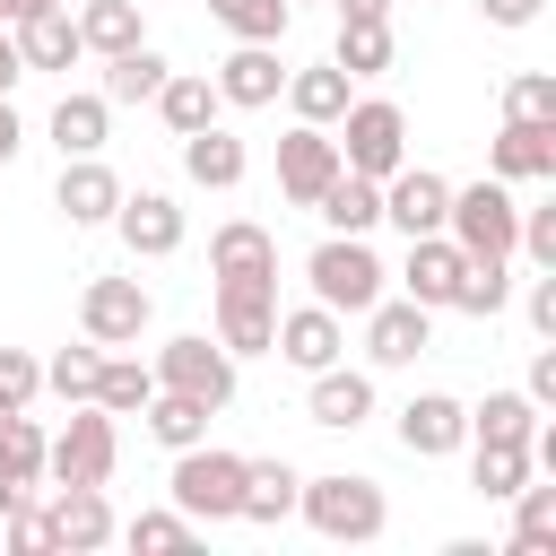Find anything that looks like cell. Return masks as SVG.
Wrapping results in <instances>:
<instances>
[{
    "instance_id": "obj_20",
    "label": "cell",
    "mask_w": 556,
    "mask_h": 556,
    "mask_svg": "<svg viewBox=\"0 0 556 556\" xmlns=\"http://www.w3.org/2000/svg\"><path fill=\"white\" fill-rule=\"evenodd\" d=\"M313 391H304V417L313 426H330V434H356L365 417H374V374H356L348 356L339 365H321V374H304Z\"/></svg>"
},
{
    "instance_id": "obj_1",
    "label": "cell",
    "mask_w": 556,
    "mask_h": 556,
    "mask_svg": "<svg viewBox=\"0 0 556 556\" xmlns=\"http://www.w3.org/2000/svg\"><path fill=\"white\" fill-rule=\"evenodd\" d=\"M295 513H304V530L330 539V547H374V539L391 530V495H382L365 469H321V478H304V486H295Z\"/></svg>"
},
{
    "instance_id": "obj_10",
    "label": "cell",
    "mask_w": 556,
    "mask_h": 556,
    "mask_svg": "<svg viewBox=\"0 0 556 556\" xmlns=\"http://www.w3.org/2000/svg\"><path fill=\"white\" fill-rule=\"evenodd\" d=\"M356 321H365V356H374V365H417V356L434 348V313L408 304V295H374Z\"/></svg>"
},
{
    "instance_id": "obj_25",
    "label": "cell",
    "mask_w": 556,
    "mask_h": 556,
    "mask_svg": "<svg viewBox=\"0 0 556 556\" xmlns=\"http://www.w3.org/2000/svg\"><path fill=\"white\" fill-rule=\"evenodd\" d=\"M9 35H17V61H26V70H70V61L87 52V43H78V17H70V9H26V17H17Z\"/></svg>"
},
{
    "instance_id": "obj_33",
    "label": "cell",
    "mask_w": 556,
    "mask_h": 556,
    "mask_svg": "<svg viewBox=\"0 0 556 556\" xmlns=\"http://www.w3.org/2000/svg\"><path fill=\"white\" fill-rule=\"evenodd\" d=\"M165 70H174V61H165L156 43H130V52L104 61V87H96V96H104V104H148V96L165 87Z\"/></svg>"
},
{
    "instance_id": "obj_47",
    "label": "cell",
    "mask_w": 556,
    "mask_h": 556,
    "mask_svg": "<svg viewBox=\"0 0 556 556\" xmlns=\"http://www.w3.org/2000/svg\"><path fill=\"white\" fill-rule=\"evenodd\" d=\"M521 391H530L539 408H556V348H539V356H530V382H521Z\"/></svg>"
},
{
    "instance_id": "obj_22",
    "label": "cell",
    "mask_w": 556,
    "mask_h": 556,
    "mask_svg": "<svg viewBox=\"0 0 556 556\" xmlns=\"http://www.w3.org/2000/svg\"><path fill=\"white\" fill-rule=\"evenodd\" d=\"M278 87H287V61H278V43H235V52L217 61V96H226L235 113H261V104H278Z\"/></svg>"
},
{
    "instance_id": "obj_51",
    "label": "cell",
    "mask_w": 556,
    "mask_h": 556,
    "mask_svg": "<svg viewBox=\"0 0 556 556\" xmlns=\"http://www.w3.org/2000/svg\"><path fill=\"white\" fill-rule=\"evenodd\" d=\"M26 9H70V0H0V17H9V26H17Z\"/></svg>"
},
{
    "instance_id": "obj_30",
    "label": "cell",
    "mask_w": 556,
    "mask_h": 556,
    "mask_svg": "<svg viewBox=\"0 0 556 556\" xmlns=\"http://www.w3.org/2000/svg\"><path fill=\"white\" fill-rule=\"evenodd\" d=\"M504 304H513V252H469L460 261V287H452V313L495 321Z\"/></svg>"
},
{
    "instance_id": "obj_27",
    "label": "cell",
    "mask_w": 556,
    "mask_h": 556,
    "mask_svg": "<svg viewBox=\"0 0 556 556\" xmlns=\"http://www.w3.org/2000/svg\"><path fill=\"white\" fill-rule=\"evenodd\" d=\"M35 478H43V426H35L26 408H9V417H0V513H9L17 495H35Z\"/></svg>"
},
{
    "instance_id": "obj_36",
    "label": "cell",
    "mask_w": 556,
    "mask_h": 556,
    "mask_svg": "<svg viewBox=\"0 0 556 556\" xmlns=\"http://www.w3.org/2000/svg\"><path fill=\"white\" fill-rule=\"evenodd\" d=\"M530 426H539V400L530 391H486L469 408V443H530Z\"/></svg>"
},
{
    "instance_id": "obj_23",
    "label": "cell",
    "mask_w": 556,
    "mask_h": 556,
    "mask_svg": "<svg viewBox=\"0 0 556 556\" xmlns=\"http://www.w3.org/2000/svg\"><path fill=\"white\" fill-rule=\"evenodd\" d=\"M148 104H156V122H165L174 139H191V130H208V122L226 113V96H217L208 70H165V87H156Z\"/></svg>"
},
{
    "instance_id": "obj_4",
    "label": "cell",
    "mask_w": 556,
    "mask_h": 556,
    "mask_svg": "<svg viewBox=\"0 0 556 556\" xmlns=\"http://www.w3.org/2000/svg\"><path fill=\"white\" fill-rule=\"evenodd\" d=\"M330 139H339V165L348 174H400L408 165V113L391 104V96H348V113L330 122Z\"/></svg>"
},
{
    "instance_id": "obj_37",
    "label": "cell",
    "mask_w": 556,
    "mask_h": 556,
    "mask_svg": "<svg viewBox=\"0 0 556 556\" xmlns=\"http://www.w3.org/2000/svg\"><path fill=\"white\" fill-rule=\"evenodd\" d=\"M521 478H539V460H530V443H469V486L486 495V504H504Z\"/></svg>"
},
{
    "instance_id": "obj_12",
    "label": "cell",
    "mask_w": 556,
    "mask_h": 556,
    "mask_svg": "<svg viewBox=\"0 0 556 556\" xmlns=\"http://www.w3.org/2000/svg\"><path fill=\"white\" fill-rule=\"evenodd\" d=\"M330 174H339V139H330L321 122H295V130L278 139V200H287V208H313Z\"/></svg>"
},
{
    "instance_id": "obj_18",
    "label": "cell",
    "mask_w": 556,
    "mask_h": 556,
    "mask_svg": "<svg viewBox=\"0 0 556 556\" xmlns=\"http://www.w3.org/2000/svg\"><path fill=\"white\" fill-rule=\"evenodd\" d=\"M52 208H61L70 226H113V208H122V174H113L104 156H61Z\"/></svg>"
},
{
    "instance_id": "obj_44",
    "label": "cell",
    "mask_w": 556,
    "mask_h": 556,
    "mask_svg": "<svg viewBox=\"0 0 556 556\" xmlns=\"http://www.w3.org/2000/svg\"><path fill=\"white\" fill-rule=\"evenodd\" d=\"M504 113H521V122H556V78H547V70H521V78L504 87Z\"/></svg>"
},
{
    "instance_id": "obj_13",
    "label": "cell",
    "mask_w": 556,
    "mask_h": 556,
    "mask_svg": "<svg viewBox=\"0 0 556 556\" xmlns=\"http://www.w3.org/2000/svg\"><path fill=\"white\" fill-rule=\"evenodd\" d=\"M486 174L495 182H556V122L504 113V130L486 139Z\"/></svg>"
},
{
    "instance_id": "obj_41",
    "label": "cell",
    "mask_w": 556,
    "mask_h": 556,
    "mask_svg": "<svg viewBox=\"0 0 556 556\" xmlns=\"http://www.w3.org/2000/svg\"><path fill=\"white\" fill-rule=\"evenodd\" d=\"M113 539H130V547H148V556H182V547H191V539H200V521H191V513H174V504H165V513H130V521H122V530H113Z\"/></svg>"
},
{
    "instance_id": "obj_3",
    "label": "cell",
    "mask_w": 556,
    "mask_h": 556,
    "mask_svg": "<svg viewBox=\"0 0 556 556\" xmlns=\"http://www.w3.org/2000/svg\"><path fill=\"white\" fill-rule=\"evenodd\" d=\"M165 495H174V513H191L200 530H208V521H235V513H243V452H217L208 434L182 443Z\"/></svg>"
},
{
    "instance_id": "obj_31",
    "label": "cell",
    "mask_w": 556,
    "mask_h": 556,
    "mask_svg": "<svg viewBox=\"0 0 556 556\" xmlns=\"http://www.w3.org/2000/svg\"><path fill=\"white\" fill-rule=\"evenodd\" d=\"M330 61H339L348 78H382V70L400 61V43H391V17H339V43H330Z\"/></svg>"
},
{
    "instance_id": "obj_52",
    "label": "cell",
    "mask_w": 556,
    "mask_h": 556,
    "mask_svg": "<svg viewBox=\"0 0 556 556\" xmlns=\"http://www.w3.org/2000/svg\"><path fill=\"white\" fill-rule=\"evenodd\" d=\"M0 26H9V17H0Z\"/></svg>"
},
{
    "instance_id": "obj_40",
    "label": "cell",
    "mask_w": 556,
    "mask_h": 556,
    "mask_svg": "<svg viewBox=\"0 0 556 556\" xmlns=\"http://www.w3.org/2000/svg\"><path fill=\"white\" fill-rule=\"evenodd\" d=\"M208 17H217L235 43H278L295 9H287V0H208Z\"/></svg>"
},
{
    "instance_id": "obj_5",
    "label": "cell",
    "mask_w": 556,
    "mask_h": 556,
    "mask_svg": "<svg viewBox=\"0 0 556 556\" xmlns=\"http://www.w3.org/2000/svg\"><path fill=\"white\" fill-rule=\"evenodd\" d=\"M113 460H122V434H113V417L96 400H78L61 434H43V478L52 486H104Z\"/></svg>"
},
{
    "instance_id": "obj_16",
    "label": "cell",
    "mask_w": 556,
    "mask_h": 556,
    "mask_svg": "<svg viewBox=\"0 0 556 556\" xmlns=\"http://www.w3.org/2000/svg\"><path fill=\"white\" fill-rule=\"evenodd\" d=\"M278 339V287H217V348L243 365V356H269Z\"/></svg>"
},
{
    "instance_id": "obj_34",
    "label": "cell",
    "mask_w": 556,
    "mask_h": 556,
    "mask_svg": "<svg viewBox=\"0 0 556 556\" xmlns=\"http://www.w3.org/2000/svg\"><path fill=\"white\" fill-rule=\"evenodd\" d=\"M104 130H113V104L104 96H61L52 104V148L61 156H104Z\"/></svg>"
},
{
    "instance_id": "obj_42",
    "label": "cell",
    "mask_w": 556,
    "mask_h": 556,
    "mask_svg": "<svg viewBox=\"0 0 556 556\" xmlns=\"http://www.w3.org/2000/svg\"><path fill=\"white\" fill-rule=\"evenodd\" d=\"M96 365H104V348H96V339H78V348L43 356V391H61L70 408H78V400H96Z\"/></svg>"
},
{
    "instance_id": "obj_2",
    "label": "cell",
    "mask_w": 556,
    "mask_h": 556,
    "mask_svg": "<svg viewBox=\"0 0 556 556\" xmlns=\"http://www.w3.org/2000/svg\"><path fill=\"white\" fill-rule=\"evenodd\" d=\"M304 287H313V304H330V313L348 321V313H365V304L391 287V269H382V252H374L365 235H321L313 261H304Z\"/></svg>"
},
{
    "instance_id": "obj_24",
    "label": "cell",
    "mask_w": 556,
    "mask_h": 556,
    "mask_svg": "<svg viewBox=\"0 0 556 556\" xmlns=\"http://www.w3.org/2000/svg\"><path fill=\"white\" fill-rule=\"evenodd\" d=\"M313 217H321L330 235H374V226H382V182H374V174H348V165H339V174L321 182Z\"/></svg>"
},
{
    "instance_id": "obj_28",
    "label": "cell",
    "mask_w": 556,
    "mask_h": 556,
    "mask_svg": "<svg viewBox=\"0 0 556 556\" xmlns=\"http://www.w3.org/2000/svg\"><path fill=\"white\" fill-rule=\"evenodd\" d=\"M278 96L295 104V122H321V130H330V122L348 113V96H356V78H348L339 61H313V70H287V87H278Z\"/></svg>"
},
{
    "instance_id": "obj_7",
    "label": "cell",
    "mask_w": 556,
    "mask_h": 556,
    "mask_svg": "<svg viewBox=\"0 0 556 556\" xmlns=\"http://www.w3.org/2000/svg\"><path fill=\"white\" fill-rule=\"evenodd\" d=\"M156 391H182V400H200V408H226V400H235V356H226L208 330H182V339L156 348Z\"/></svg>"
},
{
    "instance_id": "obj_14",
    "label": "cell",
    "mask_w": 556,
    "mask_h": 556,
    "mask_svg": "<svg viewBox=\"0 0 556 556\" xmlns=\"http://www.w3.org/2000/svg\"><path fill=\"white\" fill-rule=\"evenodd\" d=\"M443 208H452V182H443L434 165L382 174V226H400V235H443Z\"/></svg>"
},
{
    "instance_id": "obj_9",
    "label": "cell",
    "mask_w": 556,
    "mask_h": 556,
    "mask_svg": "<svg viewBox=\"0 0 556 556\" xmlns=\"http://www.w3.org/2000/svg\"><path fill=\"white\" fill-rule=\"evenodd\" d=\"M208 278L217 287H278V235L252 217H226L208 235Z\"/></svg>"
},
{
    "instance_id": "obj_21",
    "label": "cell",
    "mask_w": 556,
    "mask_h": 556,
    "mask_svg": "<svg viewBox=\"0 0 556 556\" xmlns=\"http://www.w3.org/2000/svg\"><path fill=\"white\" fill-rule=\"evenodd\" d=\"M469 443V408L452 400V391H417L408 408H400V452L408 460H443V452H460Z\"/></svg>"
},
{
    "instance_id": "obj_11",
    "label": "cell",
    "mask_w": 556,
    "mask_h": 556,
    "mask_svg": "<svg viewBox=\"0 0 556 556\" xmlns=\"http://www.w3.org/2000/svg\"><path fill=\"white\" fill-rule=\"evenodd\" d=\"M43 530H52V556H96V547H113V504H104V486H52V504H43Z\"/></svg>"
},
{
    "instance_id": "obj_43",
    "label": "cell",
    "mask_w": 556,
    "mask_h": 556,
    "mask_svg": "<svg viewBox=\"0 0 556 556\" xmlns=\"http://www.w3.org/2000/svg\"><path fill=\"white\" fill-rule=\"evenodd\" d=\"M35 391H43V356L0 348V417H9V408H35Z\"/></svg>"
},
{
    "instance_id": "obj_50",
    "label": "cell",
    "mask_w": 556,
    "mask_h": 556,
    "mask_svg": "<svg viewBox=\"0 0 556 556\" xmlns=\"http://www.w3.org/2000/svg\"><path fill=\"white\" fill-rule=\"evenodd\" d=\"M339 17H391V0H339Z\"/></svg>"
},
{
    "instance_id": "obj_6",
    "label": "cell",
    "mask_w": 556,
    "mask_h": 556,
    "mask_svg": "<svg viewBox=\"0 0 556 556\" xmlns=\"http://www.w3.org/2000/svg\"><path fill=\"white\" fill-rule=\"evenodd\" d=\"M443 235L460 243V252H513V235H521V200H513V182H452V208H443Z\"/></svg>"
},
{
    "instance_id": "obj_35",
    "label": "cell",
    "mask_w": 556,
    "mask_h": 556,
    "mask_svg": "<svg viewBox=\"0 0 556 556\" xmlns=\"http://www.w3.org/2000/svg\"><path fill=\"white\" fill-rule=\"evenodd\" d=\"M148 391H156V365H139V356H113V348H104V365H96V408H104V417H139V408H148Z\"/></svg>"
},
{
    "instance_id": "obj_17",
    "label": "cell",
    "mask_w": 556,
    "mask_h": 556,
    "mask_svg": "<svg viewBox=\"0 0 556 556\" xmlns=\"http://www.w3.org/2000/svg\"><path fill=\"white\" fill-rule=\"evenodd\" d=\"M269 356H287L295 374H321V365H339V356H348V321H339L330 304H295V313H278Z\"/></svg>"
},
{
    "instance_id": "obj_39",
    "label": "cell",
    "mask_w": 556,
    "mask_h": 556,
    "mask_svg": "<svg viewBox=\"0 0 556 556\" xmlns=\"http://www.w3.org/2000/svg\"><path fill=\"white\" fill-rule=\"evenodd\" d=\"M208 417H217V408H200V400H182V391H148V408H139V426H148L165 452L200 443V434H208Z\"/></svg>"
},
{
    "instance_id": "obj_29",
    "label": "cell",
    "mask_w": 556,
    "mask_h": 556,
    "mask_svg": "<svg viewBox=\"0 0 556 556\" xmlns=\"http://www.w3.org/2000/svg\"><path fill=\"white\" fill-rule=\"evenodd\" d=\"M243 165H252V156H243V139H235L226 122H208V130H191V139H182V174H191L200 191H235V182H243Z\"/></svg>"
},
{
    "instance_id": "obj_45",
    "label": "cell",
    "mask_w": 556,
    "mask_h": 556,
    "mask_svg": "<svg viewBox=\"0 0 556 556\" xmlns=\"http://www.w3.org/2000/svg\"><path fill=\"white\" fill-rule=\"evenodd\" d=\"M521 313H530V330H539V339H556V269H539V278L521 287Z\"/></svg>"
},
{
    "instance_id": "obj_19",
    "label": "cell",
    "mask_w": 556,
    "mask_h": 556,
    "mask_svg": "<svg viewBox=\"0 0 556 556\" xmlns=\"http://www.w3.org/2000/svg\"><path fill=\"white\" fill-rule=\"evenodd\" d=\"M460 243L452 235H408V261H400V295L426 304V313H452V287H460Z\"/></svg>"
},
{
    "instance_id": "obj_15",
    "label": "cell",
    "mask_w": 556,
    "mask_h": 556,
    "mask_svg": "<svg viewBox=\"0 0 556 556\" xmlns=\"http://www.w3.org/2000/svg\"><path fill=\"white\" fill-rule=\"evenodd\" d=\"M113 235L130 243V261H165V252H182V208H174V191H122V208H113Z\"/></svg>"
},
{
    "instance_id": "obj_53",
    "label": "cell",
    "mask_w": 556,
    "mask_h": 556,
    "mask_svg": "<svg viewBox=\"0 0 556 556\" xmlns=\"http://www.w3.org/2000/svg\"><path fill=\"white\" fill-rule=\"evenodd\" d=\"M287 9H295V0H287Z\"/></svg>"
},
{
    "instance_id": "obj_48",
    "label": "cell",
    "mask_w": 556,
    "mask_h": 556,
    "mask_svg": "<svg viewBox=\"0 0 556 556\" xmlns=\"http://www.w3.org/2000/svg\"><path fill=\"white\" fill-rule=\"evenodd\" d=\"M17 78H26V61H17V35H9V26H0V96H9V87H17Z\"/></svg>"
},
{
    "instance_id": "obj_46",
    "label": "cell",
    "mask_w": 556,
    "mask_h": 556,
    "mask_svg": "<svg viewBox=\"0 0 556 556\" xmlns=\"http://www.w3.org/2000/svg\"><path fill=\"white\" fill-rule=\"evenodd\" d=\"M539 9H547V0H478V17H486V26H504V35L539 26Z\"/></svg>"
},
{
    "instance_id": "obj_26",
    "label": "cell",
    "mask_w": 556,
    "mask_h": 556,
    "mask_svg": "<svg viewBox=\"0 0 556 556\" xmlns=\"http://www.w3.org/2000/svg\"><path fill=\"white\" fill-rule=\"evenodd\" d=\"M295 486H304L295 460H243V513L235 521H261V530L295 521Z\"/></svg>"
},
{
    "instance_id": "obj_8",
    "label": "cell",
    "mask_w": 556,
    "mask_h": 556,
    "mask_svg": "<svg viewBox=\"0 0 556 556\" xmlns=\"http://www.w3.org/2000/svg\"><path fill=\"white\" fill-rule=\"evenodd\" d=\"M148 321H156V295H148L139 278H87V295H78V339H96V348H139Z\"/></svg>"
},
{
    "instance_id": "obj_38",
    "label": "cell",
    "mask_w": 556,
    "mask_h": 556,
    "mask_svg": "<svg viewBox=\"0 0 556 556\" xmlns=\"http://www.w3.org/2000/svg\"><path fill=\"white\" fill-rule=\"evenodd\" d=\"M504 504H513V556H547V547H556V486L521 478Z\"/></svg>"
},
{
    "instance_id": "obj_49",
    "label": "cell",
    "mask_w": 556,
    "mask_h": 556,
    "mask_svg": "<svg viewBox=\"0 0 556 556\" xmlns=\"http://www.w3.org/2000/svg\"><path fill=\"white\" fill-rule=\"evenodd\" d=\"M17 148H26V122H17V113H9V96H0V165H9Z\"/></svg>"
},
{
    "instance_id": "obj_32",
    "label": "cell",
    "mask_w": 556,
    "mask_h": 556,
    "mask_svg": "<svg viewBox=\"0 0 556 556\" xmlns=\"http://www.w3.org/2000/svg\"><path fill=\"white\" fill-rule=\"evenodd\" d=\"M70 17H78V43H87L96 61H113V52L148 43V26H139V0H87V9H70Z\"/></svg>"
}]
</instances>
